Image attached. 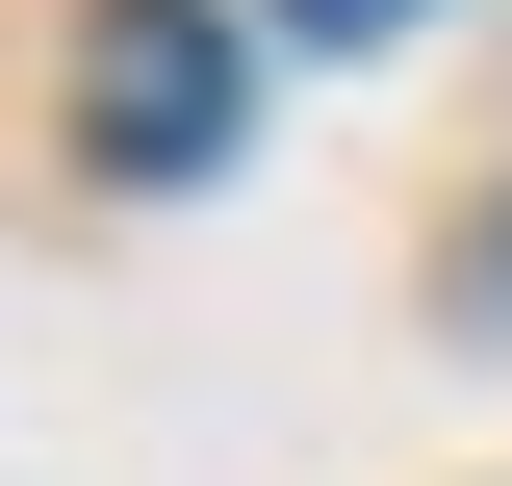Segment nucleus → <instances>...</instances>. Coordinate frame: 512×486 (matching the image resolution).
Wrapping results in <instances>:
<instances>
[{"label":"nucleus","instance_id":"nucleus-1","mask_svg":"<svg viewBox=\"0 0 512 486\" xmlns=\"http://www.w3.org/2000/svg\"><path fill=\"white\" fill-rule=\"evenodd\" d=\"M256 26L231 0H77V180H231Z\"/></svg>","mask_w":512,"mask_h":486},{"label":"nucleus","instance_id":"nucleus-2","mask_svg":"<svg viewBox=\"0 0 512 486\" xmlns=\"http://www.w3.org/2000/svg\"><path fill=\"white\" fill-rule=\"evenodd\" d=\"M282 26H308V52H384V26H410V0H282Z\"/></svg>","mask_w":512,"mask_h":486}]
</instances>
